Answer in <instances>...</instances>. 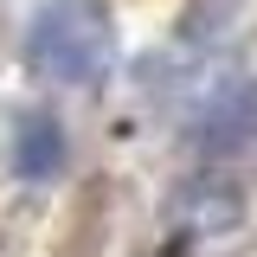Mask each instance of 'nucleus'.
<instances>
[{
	"mask_svg": "<svg viewBox=\"0 0 257 257\" xmlns=\"http://www.w3.org/2000/svg\"><path fill=\"white\" fill-rule=\"evenodd\" d=\"M116 58V20L103 0H45L26 26V64L52 84H96Z\"/></svg>",
	"mask_w": 257,
	"mask_h": 257,
	"instance_id": "f257e3e1",
	"label": "nucleus"
},
{
	"mask_svg": "<svg viewBox=\"0 0 257 257\" xmlns=\"http://www.w3.org/2000/svg\"><path fill=\"white\" fill-rule=\"evenodd\" d=\"M13 174L20 180H52V174H64V128H58L52 109L20 116V128H13Z\"/></svg>",
	"mask_w": 257,
	"mask_h": 257,
	"instance_id": "f03ea898",
	"label": "nucleus"
},
{
	"mask_svg": "<svg viewBox=\"0 0 257 257\" xmlns=\"http://www.w3.org/2000/svg\"><path fill=\"white\" fill-rule=\"evenodd\" d=\"M199 142H206L212 155L251 148V142H257V84H251V90H238L231 103H219V109H212V122L199 128Z\"/></svg>",
	"mask_w": 257,
	"mask_h": 257,
	"instance_id": "7ed1b4c3",
	"label": "nucleus"
}]
</instances>
